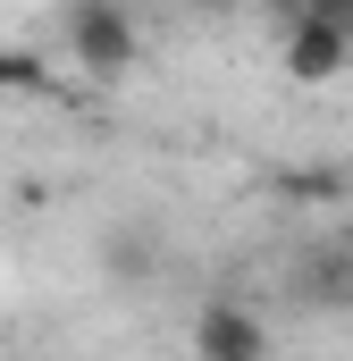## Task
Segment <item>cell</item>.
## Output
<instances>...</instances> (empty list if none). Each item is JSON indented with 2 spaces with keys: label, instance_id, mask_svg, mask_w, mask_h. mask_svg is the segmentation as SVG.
<instances>
[{
  "label": "cell",
  "instance_id": "7",
  "mask_svg": "<svg viewBox=\"0 0 353 361\" xmlns=\"http://www.w3.org/2000/svg\"><path fill=\"white\" fill-rule=\"evenodd\" d=\"M345 252H353V235H345Z\"/></svg>",
  "mask_w": 353,
  "mask_h": 361
},
{
  "label": "cell",
  "instance_id": "6",
  "mask_svg": "<svg viewBox=\"0 0 353 361\" xmlns=\"http://www.w3.org/2000/svg\"><path fill=\"white\" fill-rule=\"evenodd\" d=\"M0 92H42V59H25V51H0Z\"/></svg>",
  "mask_w": 353,
  "mask_h": 361
},
{
  "label": "cell",
  "instance_id": "4",
  "mask_svg": "<svg viewBox=\"0 0 353 361\" xmlns=\"http://www.w3.org/2000/svg\"><path fill=\"white\" fill-rule=\"evenodd\" d=\"M286 286H294V302H303V311H353V252H345V235L303 244Z\"/></svg>",
  "mask_w": 353,
  "mask_h": 361
},
{
  "label": "cell",
  "instance_id": "1",
  "mask_svg": "<svg viewBox=\"0 0 353 361\" xmlns=\"http://www.w3.org/2000/svg\"><path fill=\"white\" fill-rule=\"evenodd\" d=\"M277 68H286L294 85H337L353 68V8H328V0L294 8L286 34H277Z\"/></svg>",
  "mask_w": 353,
  "mask_h": 361
},
{
  "label": "cell",
  "instance_id": "5",
  "mask_svg": "<svg viewBox=\"0 0 353 361\" xmlns=\"http://www.w3.org/2000/svg\"><path fill=\"white\" fill-rule=\"evenodd\" d=\"M101 261H109L118 286H143V277L160 269V235L152 227H118V235H101Z\"/></svg>",
  "mask_w": 353,
  "mask_h": 361
},
{
  "label": "cell",
  "instance_id": "2",
  "mask_svg": "<svg viewBox=\"0 0 353 361\" xmlns=\"http://www.w3.org/2000/svg\"><path fill=\"white\" fill-rule=\"evenodd\" d=\"M59 42H68V68L118 76V68H135L143 25H135V8H118V0H76V8H59Z\"/></svg>",
  "mask_w": 353,
  "mask_h": 361
},
{
  "label": "cell",
  "instance_id": "3",
  "mask_svg": "<svg viewBox=\"0 0 353 361\" xmlns=\"http://www.w3.org/2000/svg\"><path fill=\"white\" fill-rule=\"evenodd\" d=\"M193 361H269L261 311L236 302V294H210V302L193 311Z\"/></svg>",
  "mask_w": 353,
  "mask_h": 361
}]
</instances>
